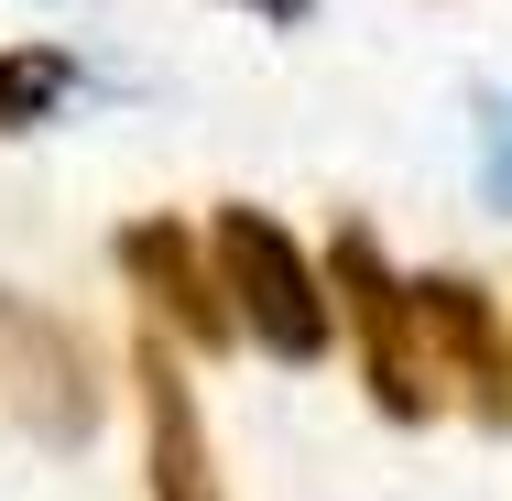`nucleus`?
Masks as SVG:
<instances>
[{"label": "nucleus", "instance_id": "f257e3e1", "mask_svg": "<svg viewBox=\"0 0 512 501\" xmlns=\"http://www.w3.org/2000/svg\"><path fill=\"white\" fill-rule=\"evenodd\" d=\"M207 273H218V295H229V327H251L273 360H327L338 305H327V273L295 251L284 218L218 207V218H207Z\"/></svg>", "mask_w": 512, "mask_h": 501}, {"label": "nucleus", "instance_id": "f03ea898", "mask_svg": "<svg viewBox=\"0 0 512 501\" xmlns=\"http://www.w3.org/2000/svg\"><path fill=\"white\" fill-rule=\"evenodd\" d=\"M327 305L360 316L371 403H382L393 425H425V414H436V360H425V327H414V284H393V262H382L371 229H338V251H327Z\"/></svg>", "mask_w": 512, "mask_h": 501}, {"label": "nucleus", "instance_id": "7ed1b4c3", "mask_svg": "<svg viewBox=\"0 0 512 501\" xmlns=\"http://www.w3.org/2000/svg\"><path fill=\"white\" fill-rule=\"evenodd\" d=\"M0 382H11L22 425H33L44 447H77V436L99 425V382H88L77 327H55L44 305H22V295H0Z\"/></svg>", "mask_w": 512, "mask_h": 501}, {"label": "nucleus", "instance_id": "20e7f679", "mask_svg": "<svg viewBox=\"0 0 512 501\" xmlns=\"http://www.w3.org/2000/svg\"><path fill=\"white\" fill-rule=\"evenodd\" d=\"M131 382H142V469H153V501H229V491H218V458H207L197 382L175 371V349H164V338H142Z\"/></svg>", "mask_w": 512, "mask_h": 501}, {"label": "nucleus", "instance_id": "39448f33", "mask_svg": "<svg viewBox=\"0 0 512 501\" xmlns=\"http://www.w3.org/2000/svg\"><path fill=\"white\" fill-rule=\"evenodd\" d=\"M120 273L175 316V338H197V349L229 338V295H218V273H207V251H197L186 218H131V229H120Z\"/></svg>", "mask_w": 512, "mask_h": 501}, {"label": "nucleus", "instance_id": "423d86ee", "mask_svg": "<svg viewBox=\"0 0 512 501\" xmlns=\"http://www.w3.org/2000/svg\"><path fill=\"white\" fill-rule=\"evenodd\" d=\"M414 327L436 338L425 360H436V371H469L480 414H491V425H512V349H502L491 295H480V284H414Z\"/></svg>", "mask_w": 512, "mask_h": 501}, {"label": "nucleus", "instance_id": "0eeeda50", "mask_svg": "<svg viewBox=\"0 0 512 501\" xmlns=\"http://www.w3.org/2000/svg\"><path fill=\"white\" fill-rule=\"evenodd\" d=\"M66 99H77V55L66 44H11L0 55V131H44Z\"/></svg>", "mask_w": 512, "mask_h": 501}, {"label": "nucleus", "instance_id": "6e6552de", "mask_svg": "<svg viewBox=\"0 0 512 501\" xmlns=\"http://www.w3.org/2000/svg\"><path fill=\"white\" fill-rule=\"evenodd\" d=\"M491 197H512V120H502V142H491Z\"/></svg>", "mask_w": 512, "mask_h": 501}, {"label": "nucleus", "instance_id": "1a4fd4ad", "mask_svg": "<svg viewBox=\"0 0 512 501\" xmlns=\"http://www.w3.org/2000/svg\"><path fill=\"white\" fill-rule=\"evenodd\" d=\"M251 11H273V22H306L316 0H251Z\"/></svg>", "mask_w": 512, "mask_h": 501}]
</instances>
